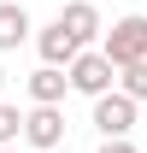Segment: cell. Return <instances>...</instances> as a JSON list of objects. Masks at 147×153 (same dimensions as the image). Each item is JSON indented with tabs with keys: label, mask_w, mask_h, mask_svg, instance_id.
Instances as JSON below:
<instances>
[{
	"label": "cell",
	"mask_w": 147,
	"mask_h": 153,
	"mask_svg": "<svg viewBox=\"0 0 147 153\" xmlns=\"http://www.w3.org/2000/svg\"><path fill=\"white\" fill-rule=\"evenodd\" d=\"M0 153H12V147H0Z\"/></svg>",
	"instance_id": "cell-13"
},
{
	"label": "cell",
	"mask_w": 147,
	"mask_h": 153,
	"mask_svg": "<svg viewBox=\"0 0 147 153\" xmlns=\"http://www.w3.org/2000/svg\"><path fill=\"white\" fill-rule=\"evenodd\" d=\"M36 53H41V65H71L76 59V36L53 18L47 30H36Z\"/></svg>",
	"instance_id": "cell-7"
},
{
	"label": "cell",
	"mask_w": 147,
	"mask_h": 153,
	"mask_svg": "<svg viewBox=\"0 0 147 153\" xmlns=\"http://www.w3.org/2000/svg\"><path fill=\"white\" fill-rule=\"evenodd\" d=\"M100 153H141V147H135L129 135H106V141H100Z\"/></svg>",
	"instance_id": "cell-11"
},
{
	"label": "cell",
	"mask_w": 147,
	"mask_h": 153,
	"mask_svg": "<svg viewBox=\"0 0 147 153\" xmlns=\"http://www.w3.org/2000/svg\"><path fill=\"white\" fill-rule=\"evenodd\" d=\"M112 76H118V71H112V59L100 53V47H76V59L65 65V82H71L76 94H88V100H94V94H106Z\"/></svg>",
	"instance_id": "cell-2"
},
{
	"label": "cell",
	"mask_w": 147,
	"mask_h": 153,
	"mask_svg": "<svg viewBox=\"0 0 147 153\" xmlns=\"http://www.w3.org/2000/svg\"><path fill=\"white\" fill-rule=\"evenodd\" d=\"M112 88H124L135 106L147 100V59H129V65H118V76H112Z\"/></svg>",
	"instance_id": "cell-9"
},
{
	"label": "cell",
	"mask_w": 147,
	"mask_h": 153,
	"mask_svg": "<svg viewBox=\"0 0 147 153\" xmlns=\"http://www.w3.org/2000/svg\"><path fill=\"white\" fill-rule=\"evenodd\" d=\"M100 53L112 59V71L129 65V59H147V12H129L112 30H100Z\"/></svg>",
	"instance_id": "cell-1"
},
{
	"label": "cell",
	"mask_w": 147,
	"mask_h": 153,
	"mask_svg": "<svg viewBox=\"0 0 147 153\" xmlns=\"http://www.w3.org/2000/svg\"><path fill=\"white\" fill-rule=\"evenodd\" d=\"M0 88H6V71H0Z\"/></svg>",
	"instance_id": "cell-12"
},
{
	"label": "cell",
	"mask_w": 147,
	"mask_h": 153,
	"mask_svg": "<svg viewBox=\"0 0 147 153\" xmlns=\"http://www.w3.org/2000/svg\"><path fill=\"white\" fill-rule=\"evenodd\" d=\"M18 130H24V112L12 100H0V147H18Z\"/></svg>",
	"instance_id": "cell-10"
},
{
	"label": "cell",
	"mask_w": 147,
	"mask_h": 153,
	"mask_svg": "<svg viewBox=\"0 0 147 153\" xmlns=\"http://www.w3.org/2000/svg\"><path fill=\"white\" fill-rule=\"evenodd\" d=\"M59 24H65V30L76 36V47H94V41H100V30H106V24H100V6H94V0H65Z\"/></svg>",
	"instance_id": "cell-5"
},
{
	"label": "cell",
	"mask_w": 147,
	"mask_h": 153,
	"mask_svg": "<svg viewBox=\"0 0 147 153\" xmlns=\"http://www.w3.org/2000/svg\"><path fill=\"white\" fill-rule=\"evenodd\" d=\"M30 30H36V24H30V12H24L18 0H0V53L24 47V41H30Z\"/></svg>",
	"instance_id": "cell-8"
},
{
	"label": "cell",
	"mask_w": 147,
	"mask_h": 153,
	"mask_svg": "<svg viewBox=\"0 0 147 153\" xmlns=\"http://www.w3.org/2000/svg\"><path fill=\"white\" fill-rule=\"evenodd\" d=\"M24 88H30V106H59V100L71 94V82H65V65H36V71L24 76Z\"/></svg>",
	"instance_id": "cell-6"
},
{
	"label": "cell",
	"mask_w": 147,
	"mask_h": 153,
	"mask_svg": "<svg viewBox=\"0 0 147 153\" xmlns=\"http://www.w3.org/2000/svg\"><path fill=\"white\" fill-rule=\"evenodd\" d=\"M24 141H30V147H59V141H65V112H59V106H30V112H24Z\"/></svg>",
	"instance_id": "cell-4"
},
{
	"label": "cell",
	"mask_w": 147,
	"mask_h": 153,
	"mask_svg": "<svg viewBox=\"0 0 147 153\" xmlns=\"http://www.w3.org/2000/svg\"><path fill=\"white\" fill-rule=\"evenodd\" d=\"M94 130H100V141H106V135H129L135 130V100H129L124 88L94 94Z\"/></svg>",
	"instance_id": "cell-3"
}]
</instances>
